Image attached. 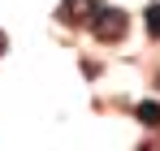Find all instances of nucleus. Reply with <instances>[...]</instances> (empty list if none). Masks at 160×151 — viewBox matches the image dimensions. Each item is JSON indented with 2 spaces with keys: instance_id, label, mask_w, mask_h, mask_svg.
I'll return each instance as SVG.
<instances>
[{
  "instance_id": "1",
  "label": "nucleus",
  "mask_w": 160,
  "mask_h": 151,
  "mask_svg": "<svg viewBox=\"0 0 160 151\" xmlns=\"http://www.w3.org/2000/svg\"><path fill=\"white\" fill-rule=\"evenodd\" d=\"M126 26H130V22H126L121 9H104V4H100L95 17H91V35H95L100 43H117V39L126 35Z\"/></svg>"
},
{
  "instance_id": "2",
  "label": "nucleus",
  "mask_w": 160,
  "mask_h": 151,
  "mask_svg": "<svg viewBox=\"0 0 160 151\" xmlns=\"http://www.w3.org/2000/svg\"><path fill=\"white\" fill-rule=\"evenodd\" d=\"M95 9H100V0H65V4H61V22H69V26L91 22Z\"/></svg>"
},
{
  "instance_id": "3",
  "label": "nucleus",
  "mask_w": 160,
  "mask_h": 151,
  "mask_svg": "<svg viewBox=\"0 0 160 151\" xmlns=\"http://www.w3.org/2000/svg\"><path fill=\"white\" fill-rule=\"evenodd\" d=\"M134 117H138L143 125H160V104L156 100H143L138 108H134Z\"/></svg>"
},
{
  "instance_id": "4",
  "label": "nucleus",
  "mask_w": 160,
  "mask_h": 151,
  "mask_svg": "<svg viewBox=\"0 0 160 151\" xmlns=\"http://www.w3.org/2000/svg\"><path fill=\"white\" fill-rule=\"evenodd\" d=\"M147 35H152V39H160V4H152V9H147Z\"/></svg>"
},
{
  "instance_id": "5",
  "label": "nucleus",
  "mask_w": 160,
  "mask_h": 151,
  "mask_svg": "<svg viewBox=\"0 0 160 151\" xmlns=\"http://www.w3.org/2000/svg\"><path fill=\"white\" fill-rule=\"evenodd\" d=\"M0 52H4V35H0Z\"/></svg>"
}]
</instances>
